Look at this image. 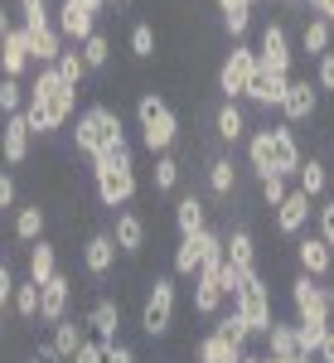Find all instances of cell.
Returning <instances> with one entry per match:
<instances>
[{"label":"cell","instance_id":"cell-1","mask_svg":"<svg viewBox=\"0 0 334 363\" xmlns=\"http://www.w3.org/2000/svg\"><path fill=\"white\" fill-rule=\"evenodd\" d=\"M73 150L87 155V160H107L116 150H126V126H121V112H111L102 102H92L78 112V126H73Z\"/></svg>","mask_w":334,"mask_h":363},{"label":"cell","instance_id":"cell-2","mask_svg":"<svg viewBox=\"0 0 334 363\" xmlns=\"http://www.w3.org/2000/svg\"><path fill=\"white\" fill-rule=\"evenodd\" d=\"M92 189H97V203L102 208H126L131 199H136L140 179H136V160H131V145L126 150H116L107 160H92Z\"/></svg>","mask_w":334,"mask_h":363},{"label":"cell","instance_id":"cell-3","mask_svg":"<svg viewBox=\"0 0 334 363\" xmlns=\"http://www.w3.org/2000/svg\"><path fill=\"white\" fill-rule=\"evenodd\" d=\"M25 97L39 107V112H44V121H49V136H58V131H63V126L78 116V87L63 83V78H58V68H39Z\"/></svg>","mask_w":334,"mask_h":363},{"label":"cell","instance_id":"cell-4","mask_svg":"<svg viewBox=\"0 0 334 363\" xmlns=\"http://www.w3.org/2000/svg\"><path fill=\"white\" fill-rule=\"evenodd\" d=\"M136 126H140V145H145L150 155H169L174 140H179V116H174V107H169L160 92H140Z\"/></svg>","mask_w":334,"mask_h":363},{"label":"cell","instance_id":"cell-5","mask_svg":"<svg viewBox=\"0 0 334 363\" xmlns=\"http://www.w3.org/2000/svg\"><path fill=\"white\" fill-rule=\"evenodd\" d=\"M228 301H233V310H238V315L247 320L252 339H262L267 330H272V320H277V315H272V286L262 281V272L243 277V281H238V291H233Z\"/></svg>","mask_w":334,"mask_h":363},{"label":"cell","instance_id":"cell-6","mask_svg":"<svg viewBox=\"0 0 334 363\" xmlns=\"http://www.w3.org/2000/svg\"><path fill=\"white\" fill-rule=\"evenodd\" d=\"M174 306H179V286L174 277H155L145 291V306H140V330L150 339H165L174 325Z\"/></svg>","mask_w":334,"mask_h":363},{"label":"cell","instance_id":"cell-7","mask_svg":"<svg viewBox=\"0 0 334 363\" xmlns=\"http://www.w3.org/2000/svg\"><path fill=\"white\" fill-rule=\"evenodd\" d=\"M252 73H257V49H247V44H233V54L223 58V68H218V92H223V102H243V97H247Z\"/></svg>","mask_w":334,"mask_h":363},{"label":"cell","instance_id":"cell-8","mask_svg":"<svg viewBox=\"0 0 334 363\" xmlns=\"http://www.w3.org/2000/svg\"><path fill=\"white\" fill-rule=\"evenodd\" d=\"M291 63H296L291 34H286L281 20H272V25L262 29V44H257V68H267V73H291Z\"/></svg>","mask_w":334,"mask_h":363},{"label":"cell","instance_id":"cell-9","mask_svg":"<svg viewBox=\"0 0 334 363\" xmlns=\"http://www.w3.org/2000/svg\"><path fill=\"white\" fill-rule=\"evenodd\" d=\"M281 116H286V126H296V121H310V116L320 112V87L310 83V78H296L291 73V83H286V97H281Z\"/></svg>","mask_w":334,"mask_h":363},{"label":"cell","instance_id":"cell-10","mask_svg":"<svg viewBox=\"0 0 334 363\" xmlns=\"http://www.w3.org/2000/svg\"><path fill=\"white\" fill-rule=\"evenodd\" d=\"M267 140H272V169H277L281 179H296V169H301V160H306L296 131H291L286 121H277V126H267Z\"/></svg>","mask_w":334,"mask_h":363},{"label":"cell","instance_id":"cell-11","mask_svg":"<svg viewBox=\"0 0 334 363\" xmlns=\"http://www.w3.org/2000/svg\"><path fill=\"white\" fill-rule=\"evenodd\" d=\"M296 262H301V272L315 277V281L334 277V252H330V242H325L320 233H301V238H296Z\"/></svg>","mask_w":334,"mask_h":363},{"label":"cell","instance_id":"cell-12","mask_svg":"<svg viewBox=\"0 0 334 363\" xmlns=\"http://www.w3.org/2000/svg\"><path fill=\"white\" fill-rule=\"evenodd\" d=\"M68 306H73V281L63 277V272H54V277L39 286V325L54 330L58 320L68 315Z\"/></svg>","mask_w":334,"mask_h":363},{"label":"cell","instance_id":"cell-13","mask_svg":"<svg viewBox=\"0 0 334 363\" xmlns=\"http://www.w3.org/2000/svg\"><path fill=\"white\" fill-rule=\"evenodd\" d=\"M310 213H315V199H306L301 189H291V194L281 199L277 208H272V218H277V233L281 238H301L310 223Z\"/></svg>","mask_w":334,"mask_h":363},{"label":"cell","instance_id":"cell-14","mask_svg":"<svg viewBox=\"0 0 334 363\" xmlns=\"http://www.w3.org/2000/svg\"><path fill=\"white\" fill-rule=\"evenodd\" d=\"M54 29L63 34V44H83V39L97 34V15L83 10V5H73V0H63L54 10Z\"/></svg>","mask_w":334,"mask_h":363},{"label":"cell","instance_id":"cell-15","mask_svg":"<svg viewBox=\"0 0 334 363\" xmlns=\"http://www.w3.org/2000/svg\"><path fill=\"white\" fill-rule=\"evenodd\" d=\"M223 262L238 272V277H252L257 272V238L247 228H228L223 233Z\"/></svg>","mask_w":334,"mask_h":363},{"label":"cell","instance_id":"cell-16","mask_svg":"<svg viewBox=\"0 0 334 363\" xmlns=\"http://www.w3.org/2000/svg\"><path fill=\"white\" fill-rule=\"evenodd\" d=\"M29 68V29L25 25H15L5 39H0V78H25Z\"/></svg>","mask_w":334,"mask_h":363},{"label":"cell","instance_id":"cell-17","mask_svg":"<svg viewBox=\"0 0 334 363\" xmlns=\"http://www.w3.org/2000/svg\"><path fill=\"white\" fill-rule=\"evenodd\" d=\"M111 242L121 257H140L145 247V218H140L136 208H116V218H111Z\"/></svg>","mask_w":334,"mask_h":363},{"label":"cell","instance_id":"cell-18","mask_svg":"<svg viewBox=\"0 0 334 363\" xmlns=\"http://www.w3.org/2000/svg\"><path fill=\"white\" fill-rule=\"evenodd\" d=\"M218 238H223L218 228H204L194 238H179V247H174V277H199L204 252H208V242H218Z\"/></svg>","mask_w":334,"mask_h":363},{"label":"cell","instance_id":"cell-19","mask_svg":"<svg viewBox=\"0 0 334 363\" xmlns=\"http://www.w3.org/2000/svg\"><path fill=\"white\" fill-rule=\"evenodd\" d=\"M286 83H291V73H267V68H257L252 83H247V102L262 107V112H272V107H281V97H286Z\"/></svg>","mask_w":334,"mask_h":363},{"label":"cell","instance_id":"cell-20","mask_svg":"<svg viewBox=\"0 0 334 363\" xmlns=\"http://www.w3.org/2000/svg\"><path fill=\"white\" fill-rule=\"evenodd\" d=\"M29 126H25V116H5V126H0V160L15 169V165H25L29 160Z\"/></svg>","mask_w":334,"mask_h":363},{"label":"cell","instance_id":"cell-21","mask_svg":"<svg viewBox=\"0 0 334 363\" xmlns=\"http://www.w3.org/2000/svg\"><path fill=\"white\" fill-rule=\"evenodd\" d=\"M111 267H116V242H111V233H92L83 242V272L92 281H107Z\"/></svg>","mask_w":334,"mask_h":363},{"label":"cell","instance_id":"cell-22","mask_svg":"<svg viewBox=\"0 0 334 363\" xmlns=\"http://www.w3.org/2000/svg\"><path fill=\"white\" fill-rule=\"evenodd\" d=\"M223 301H228V291H223V281H218V267L213 272H199L194 277V315L213 320L223 310Z\"/></svg>","mask_w":334,"mask_h":363},{"label":"cell","instance_id":"cell-23","mask_svg":"<svg viewBox=\"0 0 334 363\" xmlns=\"http://www.w3.org/2000/svg\"><path fill=\"white\" fill-rule=\"evenodd\" d=\"M204 228H208V203L199 194H179L174 199V233H179V238H194Z\"/></svg>","mask_w":334,"mask_h":363},{"label":"cell","instance_id":"cell-24","mask_svg":"<svg viewBox=\"0 0 334 363\" xmlns=\"http://www.w3.org/2000/svg\"><path fill=\"white\" fill-rule=\"evenodd\" d=\"M63 49H68V44H63V34H58L54 25L29 29V63H34V68H54Z\"/></svg>","mask_w":334,"mask_h":363},{"label":"cell","instance_id":"cell-25","mask_svg":"<svg viewBox=\"0 0 334 363\" xmlns=\"http://www.w3.org/2000/svg\"><path fill=\"white\" fill-rule=\"evenodd\" d=\"M44 228H49V213H44V203H39V199H34V203H20V208H15V242L34 247V242L44 238Z\"/></svg>","mask_w":334,"mask_h":363},{"label":"cell","instance_id":"cell-26","mask_svg":"<svg viewBox=\"0 0 334 363\" xmlns=\"http://www.w3.org/2000/svg\"><path fill=\"white\" fill-rule=\"evenodd\" d=\"M116 330H121V306L116 301H97L87 310V335L102 339V344H116Z\"/></svg>","mask_w":334,"mask_h":363},{"label":"cell","instance_id":"cell-27","mask_svg":"<svg viewBox=\"0 0 334 363\" xmlns=\"http://www.w3.org/2000/svg\"><path fill=\"white\" fill-rule=\"evenodd\" d=\"M213 131H218V140H228V145H238V140H247V112H243V102H223L218 112H213Z\"/></svg>","mask_w":334,"mask_h":363},{"label":"cell","instance_id":"cell-28","mask_svg":"<svg viewBox=\"0 0 334 363\" xmlns=\"http://www.w3.org/2000/svg\"><path fill=\"white\" fill-rule=\"evenodd\" d=\"M243 354H247V349L228 344V339L213 335V330H208V335L194 344V363H243Z\"/></svg>","mask_w":334,"mask_h":363},{"label":"cell","instance_id":"cell-29","mask_svg":"<svg viewBox=\"0 0 334 363\" xmlns=\"http://www.w3.org/2000/svg\"><path fill=\"white\" fill-rule=\"evenodd\" d=\"M267 359H296L301 354V339H296V325L291 320H272V330H267Z\"/></svg>","mask_w":334,"mask_h":363},{"label":"cell","instance_id":"cell-30","mask_svg":"<svg viewBox=\"0 0 334 363\" xmlns=\"http://www.w3.org/2000/svg\"><path fill=\"white\" fill-rule=\"evenodd\" d=\"M296 189L320 203V199H325V189H330V169H325V160H315V155H310V160H301V169H296Z\"/></svg>","mask_w":334,"mask_h":363},{"label":"cell","instance_id":"cell-31","mask_svg":"<svg viewBox=\"0 0 334 363\" xmlns=\"http://www.w3.org/2000/svg\"><path fill=\"white\" fill-rule=\"evenodd\" d=\"M54 272H58V247L49 242V238H39V242L29 247V281H34V286H44Z\"/></svg>","mask_w":334,"mask_h":363},{"label":"cell","instance_id":"cell-32","mask_svg":"<svg viewBox=\"0 0 334 363\" xmlns=\"http://www.w3.org/2000/svg\"><path fill=\"white\" fill-rule=\"evenodd\" d=\"M83 339H87V320H73V315H63L54 325V349L63 354V359H73L78 349H83Z\"/></svg>","mask_w":334,"mask_h":363},{"label":"cell","instance_id":"cell-33","mask_svg":"<svg viewBox=\"0 0 334 363\" xmlns=\"http://www.w3.org/2000/svg\"><path fill=\"white\" fill-rule=\"evenodd\" d=\"M247 165H252V174H257V179L277 174V169H272V140H267V126L247 131Z\"/></svg>","mask_w":334,"mask_h":363},{"label":"cell","instance_id":"cell-34","mask_svg":"<svg viewBox=\"0 0 334 363\" xmlns=\"http://www.w3.org/2000/svg\"><path fill=\"white\" fill-rule=\"evenodd\" d=\"M218 5V15H223V29L233 34V39H243L252 29V0H213Z\"/></svg>","mask_w":334,"mask_h":363},{"label":"cell","instance_id":"cell-35","mask_svg":"<svg viewBox=\"0 0 334 363\" xmlns=\"http://www.w3.org/2000/svg\"><path fill=\"white\" fill-rule=\"evenodd\" d=\"M233 189H238V165H233L228 155H213V160H208V194L228 199Z\"/></svg>","mask_w":334,"mask_h":363},{"label":"cell","instance_id":"cell-36","mask_svg":"<svg viewBox=\"0 0 334 363\" xmlns=\"http://www.w3.org/2000/svg\"><path fill=\"white\" fill-rule=\"evenodd\" d=\"M213 335H223L228 344H238V349L252 344V330H247V320H243L238 310H218V315H213Z\"/></svg>","mask_w":334,"mask_h":363},{"label":"cell","instance_id":"cell-37","mask_svg":"<svg viewBox=\"0 0 334 363\" xmlns=\"http://www.w3.org/2000/svg\"><path fill=\"white\" fill-rule=\"evenodd\" d=\"M10 306H15V315L25 320V325H34L39 320V286L34 281H15V296H10Z\"/></svg>","mask_w":334,"mask_h":363},{"label":"cell","instance_id":"cell-38","mask_svg":"<svg viewBox=\"0 0 334 363\" xmlns=\"http://www.w3.org/2000/svg\"><path fill=\"white\" fill-rule=\"evenodd\" d=\"M54 68H58V78H63L68 87H83L87 83V63H83V54H78V44H68V49L58 54Z\"/></svg>","mask_w":334,"mask_h":363},{"label":"cell","instance_id":"cell-39","mask_svg":"<svg viewBox=\"0 0 334 363\" xmlns=\"http://www.w3.org/2000/svg\"><path fill=\"white\" fill-rule=\"evenodd\" d=\"M78 54H83L87 73H97V68H107V63H111V44H107V34L97 29L92 39H83V44H78Z\"/></svg>","mask_w":334,"mask_h":363},{"label":"cell","instance_id":"cell-40","mask_svg":"<svg viewBox=\"0 0 334 363\" xmlns=\"http://www.w3.org/2000/svg\"><path fill=\"white\" fill-rule=\"evenodd\" d=\"M330 34H334V25H325V20H306V29H301V49L306 54H330Z\"/></svg>","mask_w":334,"mask_h":363},{"label":"cell","instance_id":"cell-41","mask_svg":"<svg viewBox=\"0 0 334 363\" xmlns=\"http://www.w3.org/2000/svg\"><path fill=\"white\" fill-rule=\"evenodd\" d=\"M25 112V87L20 78H0V116H20Z\"/></svg>","mask_w":334,"mask_h":363},{"label":"cell","instance_id":"cell-42","mask_svg":"<svg viewBox=\"0 0 334 363\" xmlns=\"http://www.w3.org/2000/svg\"><path fill=\"white\" fill-rule=\"evenodd\" d=\"M20 20L25 29H44L54 25V10H49V0H20Z\"/></svg>","mask_w":334,"mask_h":363},{"label":"cell","instance_id":"cell-43","mask_svg":"<svg viewBox=\"0 0 334 363\" xmlns=\"http://www.w3.org/2000/svg\"><path fill=\"white\" fill-rule=\"evenodd\" d=\"M174 184H179V160H174V150H169V155H155V189L169 194Z\"/></svg>","mask_w":334,"mask_h":363},{"label":"cell","instance_id":"cell-44","mask_svg":"<svg viewBox=\"0 0 334 363\" xmlns=\"http://www.w3.org/2000/svg\"><path fill=\"white\" fill-rule=\"evenodd\" d=\"M262 184V208H277L281 199L291 194V179H281V174H267V179H257Z\"/></svg>","mask_w":334,"mask_h":363},{"label":"cell","instance_id":"cell-45","mask_svg":"<svg viewBox=\"0 0 334 363\" xmlns=\"http://www.w3.org/2000/svg\"><path fill=\"white\" fill-rule=\"evenodd\" d=\"M315 233H320L334 252V199H320V203H315Z\"/></svg>","mask_w":334,"mask_h":363},{"label":"cell","instance_id":"cell-46","mask_svg":"<svg viewBox=\"0 0 334 363\" xmlns=\"http://www.w3.org/2000/svg\"><path fill=\"white\" fill-rule=\"evenodd\" d=\"M131 54L136 58H155V25H136L131 29Z\"/></svg>","mask_w":334,"mask_h":363},{"label":"cell","instance_id":"cell-47","mask_svg":"<svg viewBox=\"0 0 334 363\" xmlns=\"http://www.w3.org/2000/svg\"><path fill=\"white\" fill-rule=\"evenodd\" d=\"M315 87H320V92H334V54L315 58Z\"/></svg>","mask_w":334,"mask_h":363},{"label":"cell","instance_id":"cell-48","mask_svg":"<svg viewBox=\"0 0 334 363\" xmlns=\"http://www.w3.org/2000/svg\"><path fill=\"white\" fill-rule=\"evenodd\" d=\"M102 354H107V344H102V339H92V335H87V339H83V349H78V354H73L68 363H102Z\"/></svg>","mask_w":334,"mask_h":363},{"label":"cell","instance_id":"cell-49","mask_svg":"<svg viewBox=\"0 0 334 363\" xmlns=\"http://www.w3.org/2000/svg\"><path fill=\"white\" fill-rule=\"evenodd\" d=\"M15 199H20L15 174H10V169H0V208H15Z\"/></svg>","mask_w":334,"mask_h":363},{"label":"cell","instance_id":"cell-50","mask_svg":"<svg viewBox=\"0 0 334 363\" xmlns=\"http://www.w3.org/2000/svg\"><path fill=\"white\" fill-rule=\"evenodd\" d=\"M102 363H136V349L116 339V344H107V354H102Z\"/></svg>","mask_w":334,"mask_h":363},{"label":"cell","instance_id":"cell-51","mask_svg":"<svg viewBox=\"0 0 334 363\" xmlns=\"http://www.w3.org/2000/svg\"><path fill=\"white\" fill-rule=\"evenodd\" d=\"M29 363H68V359H63V354L54 349V339H44V344H39V349L29 354Z\"/></svg>","mask_w":334,"mask_h":363},{"label":"cell","instance_id":"cell-52","mask_svg":"<svg viewBox=\"0 0 334 363\" xmlns=\"http://www.w3.org/2000/svg\"><path fill=\"white\" fill-rule=\"evenodd\" d=\"M10 296H15V272L0 262V315H5V306H10Z\"/></svg>","mask_w":334,"mask_h":363},{"label":"cell","instance_id":"cell-53","mask_svg":"<svg viewBox=\"0 0 334 363\" xmlns=\"http://www.w3.org/2000/svg\"><path fill=\"white\" fill-rule=\"evenodd\" d=\"M315 359H320V363H334V325L325 330V339H320V349H315Z\"/></svg>","mask_w":334,"mask_h":363},{"label":"cell","instance_id":"cell-54","mask_svg":"<svg viewBox=\"0 0 334 363\" xmlns=\"http://www.w3.org/2000/svg\"><path fill=\"white\" fill-rule=\"evenodd\" d=\"M310 10H315V20L334 25V0H310Z\"/></svg>","mask_w":334,"mask_h":363},{"label":"cell","instance_id":"cell-55","mask_svg":"<svg viewBox=\"0 0 334 363\" xmlns=\"http://www.w3.org/2000/svg\"><path fill=\"white\" fill-rule=\"evenodd\" d=\"M73 5H83V10H92V15H102V10H107V0H73Z\"/></svg>","mask_w":334,"mask_h":363},{"label":"cell","instance_id":"cell-56","mask_svg":"<svg viewBox=\"0 0 334 363\" xmlns=\"http://www.w3.org/2000/svg\"><path fill=\"white\" fill-rule=\"evenodd\" d=\"M243 363H281V359H267V354H252V349H247V354H243Z\"/></svg>","mask_w":334,"mask_h":363},{"label":"cell","instance_id":"cell-57","mask_svg":"<svg viewBox=\"0 0 334 363\" xmlns=\"http://www.w3.org/2000/svg\"><path fill=\"white\" fill-rule=\"evenodd\" d=\"M10 29H15V25H10V15H5V5H0V39H5Z\"/></svg>","mask_w":334,"mask_h":363},{"label":"cell","instance_id":"cell-58","mask_svg":"<svg viewBox=\"0 0 334 363\" xmlns=\"http://www.w3.org/2000/svg\"><path fill=\"white\" fill-rule=\"evenodd\" d=\"M325 301H330V315H334V277L325 281Z\"/></svg>","mask_w":334,"mask_h":363},{"label":"cell","instance_id":"cell-59","mask_svg":"<svg viewBox=\"0 0 334 363\" xmlns=\"http://www.w3.org/2000/svg\"><path fill=\"white\" fill-rule=\"evenodd\" d=\"M281 363H315V354H296V359H281Z\"/></svg>","mask_w":334,"mask_h":363},{"label":"cell","instance_id":"cell-60","mask_svg":"<svg viewBox=\"0 0 334 363\" xmlns=\"http://www.w3.org/2000/svg\"><path fill=\"white\" fill-rule=\"evenodd\" d=\"M107 5H126V0H107Z\"/></svg>","mask_w":334,"mask_h":363},{"label":"cell","instance_id":"cell-61","mask_svg":"<svg viewBox=\"0 0 334 363\" xmlns=\"http://www.w3.org/2000/svg\"><path fill=\"white\" fill-rule=\"evenodd\" d=\"M252 5H262V0H252Z\"/></svg>","mask_w":334,"mask_h":363}]
</instances>
